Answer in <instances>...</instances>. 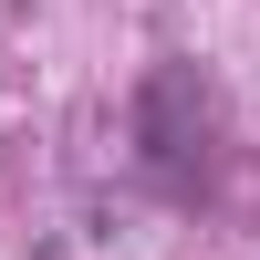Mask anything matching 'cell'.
<instances>
[{
    "instance_id": "6da1fadb",
    "label": "cell",
    "mask_w": 260,
    "mask_h": 260,
    "mask_svg": "<svg viewBox=\"0 0 260 260\" xmlns=\"http://www.w3.org/2000/svg\"><path fill=\"white\" fill-rule=\"evenodd\" d=\"M125 146H136V177L156 187L167 208H208L219 198V83L198 73V62H156V73L136 83V104H125Z\"/></svg>"
}]
</instances>
